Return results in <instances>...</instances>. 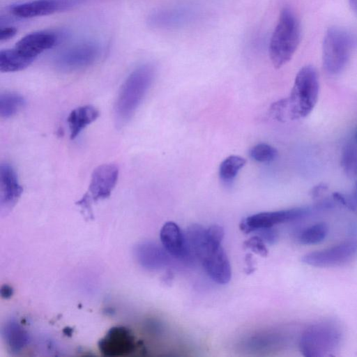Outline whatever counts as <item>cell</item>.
<instances>
[{"label":"cell","mask_w":357,"mask_h":357,"mask_svg":"<svg viewBox=\"0 0 357 357\" xmlns=\"http://www.w3.org/2000/svg\"><path fill=\"white\" fill-rule=\"evenodd\" d=\"M319 93L317 70L312 66H305L297 73L289 97L273 103L271 114L280 121L303 119L314 108Z\"/></svg>","instance_id":"1"},{"label":"cell","mask_w":357,"mask_h":357,"mask_svg":"<svg viewBox=\"0 0 357 357\" xmlns=\"http://www.w3.org/2000/svg\"><path fill=\"white\" fill-rule=\"evenodd\" d=\"M155 73L154 67L146 63L135 68L126 79L115 103L118 124L123 125L132 118L151 86Z\"/></svg>","instance_id":"2"},{"label":"cell","mask_w":357,"mask_h":357,"mask_svg":"<svg viewBox=\"0 0 357 357\" xmlns=\"http://www.w3.org/2000/svg\"><path fill=\"white\" fill-rule=\"evenodd\" d=\"M301 40V26L295 13L284 8L271 37L269 56L275 68L288 63L296 51Z\"/></svg>","instance_id":"3"},{"label":"cell","mask_w":357,"mask_h":357,"mask_svg":"<svg viewBox=\"0 0 357 357\" xmlns=\"http://www.w3.org/2000/svg\"><path fill=\"white\" fill-rule=\"evenodd\" d=\"M342 340L340 327L331 321L312 324L302 333L298 347L306 357H326L336 351Z\"/></svg>","instance_id":"4"},{"label":"cell","mask_w":357,"mask_h":357,"mask_svg":"<svg viewBox=\"0 0 357 357\" xmlns=\"http://www.w3.org/2000/svg\"><path fill=\"white\" fill-rule=\"evenodd\" d=\"M353 40L345 30L331 27L326 31L322 45V63L326 73L330 75L341 73L351 56Z\"/></svg>","instance_id":"5"},{"label":"cell","mask_w":357,"mask_h":357,"mask_svg":"<svg viewBox=\"0 0 357 357\" xmlns=\"http://www.w3.org/2000/svg\"><path fill=\"white\" fill-rule=\"evenodd\" d=\"M101 54L98 43L82 41L61 51L54 58L56 67L64 71H74L93 64Z\"/></svg>","instance_id":"6"},{"label":"cell","mask_w":357,"mask_h":357,"mask_svg":"<svg viewBox=\"0 0 357 357\" xmlns=\"http://www.w3.org/2000/svg\"><path fill=\"white\" fill-rule=\"evenodd\" d=\"M357 255V238L348 239L333 246L305 254L303 263L314 267L339 266Z\"/></svg>","instance_id":"7"},{"label":"cell","mask_w":357,"mask_h":357,"mask_svg":"<svg viewBox=\"0 0 357 357\" xmlns=\"http://www.w3.org/2000/svg\"><path fill=\"white\" fill-rule=\"evenodd\" d=\"M306 208H292L275 211L261 212L249 215L240 222L242 231L248 234L264 228L301 219L310 213Z\"/></svg>","instance_id":"8"},{"label":"cell","mask_w":357,"mask_h":357,"mask_svg":"<svg viewBox=\"0 0 357 357\" xmlns=\"http://www.w3.org/2000/svg\"><path fill=\"white\" fill-rule=\"evenodd\" d=\"M86 0H33L17 3L10 8V12L20 18H32L51 15L75 8Z\"/></svg>","instance_id":"9"},{"label":"cell","mask_w":357,"mask_h":357,"mask_svg":"<svg viewBox=\"0 0 357 357\" xmlns=\"http://www.w3.org/2000/svg\"><path fill=\"white\" fill-rule=\"evenodd\" d=\"M98 349L105 356H127L136 349L135 336L131 331L125 326H114L99 340Z\"/></svg>","instance_id":"10"},{"label":"cell","mask_w":357,"mask_h":357,"mask_svg":"<svg viewBox=\"0 0 357 357\" xmlns=\"http://www.w3.org/2000/svg\"><path fill=\"white\" fill-rule=\"evenodd\" d=\"M199 260L206 273L214 282L225 284L230 281L231 265L222 245H210Z\"/></svg>","instance_id":"11"},{"label":"cell","mask_w":357,"mask_h":357,"mask_svg":"<svg viewBox=\"0 0 357 357\" xmlns=\"http://www.w3.org/2000/svg\"><path fill=\"white\" fill-rule=\"evenodd\" d=\"M63 32L43 30L26 34L15 45V48L23 55L33 60L44 51L51 49L64 38Z\"/></svg>","instance_id":"12"},{"label":"cell","mask_w":357,"mask_h":357,"mask_svg":"<svg viewBox=\"0 0 357 357\" xmlns=\"http://www.w3.org/2000/svg\"><path fill=\"white\" fill-rule=\"evenodd\" d=\"M160 238L163 248L172 257L183 261L192 257L185 234L176 223L165 222L160 229Z\"/></svg>","instance_id":"13"},{"label":"cell","mask_w":357,"mask_h":357,"mask_svg":"<svg viewBox=\"0 0 357 357\" xmlns=\"http://www.w3.org/2000/svg\"><path fill=\"white\" fill-rule=\"evenodd\" d=\"M119 169L114 164L98 166L92 173L88 196L93 200L109 197L116 184Z\"/></svg>","instance_id":"14"},{"label":"cell","mask_w":357,"mask_h":357,"mask_svg":"<svg viewBox=\"0 0 357 357\" xmlns=\"http://www.w3.org/2000/svg\"><path fill=\"white\" fill-rule=\"evenodd\" d=\"M23 191L13 167L3 163L0 167V204L1 209H9L17 202Z\"/></svg>","instance_id":"15"},{"label":"cell","mask_w":357,"mask_h":357,"mask_svg":"<svg viewBox=\"0 0 357 357\" xmlns=\"http://www.w3.org/2000/svg\"><path fill=\"white\" fill-rule=\"evenodd\" d=\"M169 255L164 248L150 242L140 245L137 250V257L141 264L151 270L160 269L168 265Z\"/></svg>","instance_id":"16"},{"label":"cell","mask_w":357,"mask_h":357,"mask_svg":"<svg viewBox=\"0 0 357 357\" xmlns=\"http://www.w3.org/2000/svg\"><path fill=\"white\" fill-rule=\"evenodd\" d=\"M98 116L99 111L92 105H87L74 109L67 119L70 139L76 138L83 129Z\"/></svg>","instance_id":"17"},{"label":"cell","mask_w":357,"mask_h":357,"mask_svg":"<svg viewBox=\"0 0 357 357\" xmlns=\"http://www.w3.org/2000/svg\"><path fill=\"white\" fill-rule=\"evenodd\" d=\"M190 17L188 11L183 9H165L152 13L148 23L155 28H171L182 25Z\"/></svg>","instance_id":"18"},{"label":"cell","mask_w":357,"mask_h":357,"mask_svg":"<svg viewBox=\"0 0 357 357\" xmlns=\"http://www.w3.org/2000/svg\"><path fill=\"white\" fill-rule=\"evenodd\" d=\"M33 61L21 54L15 47L2 50L0 52V71L1 73L20 71L26 68Z\"/></svg>","instance_id":"19"},{"label":"cell","mask_w":357,"mask_h":357,"mask_svg":"<svg viewBox=\"0 0 357 357\" xmlns=\"http://www.w3.org/2000/svg\"><path fill=\"white\" fill-rule=\"evenodd\" d=\"M3 337L10 350L15 352L20 351L28 341V336L24 328L13 321L5 326Z\"/></svg>","instance_id":"20"},{"label":"cell","mask_w":357,"mask_h":357,"mask_svg":"<svg viewBox=\"0 0 357 357\" xmlns=\"http://www.w3.org/2000/svg\"><path fill=\"white\" fill-rule=\"evenodd\" d=\"M24 98L15 92H6L0 95V115L8 119L15 115L25 105Z\"/></svg>","instance_id":"21"},{"label":"cell","mask_w":357,"mask_h":357,"mask_svg":"<svg viewBox=\"0 0 357 357\" xmlns=\"http://www.w3.org/2000/svg\"><path fill=\"white\" fill-rule=\"evenodd\" d=\"M328 233V225L325 222H317L300 231L296 238L303 245H312L324 241Z\"/></svg>","instance_id":"22"},{"label":"cell","mask_w":357,"mask_h":357,"mask_svg":"<svg viewBox=\"0 0 357 357\" xmlns=\"http://www.w3.org/2000/svg\"><path fill=\"white\" fill-rule=\"evenodd\" d=\"M340 165L346 176L354 182L357 181V149L353 144L347 143L343 146Z\"/></svg>","instance_id":"23"},{"label":"cell","mask_w":357,"mask_h":357,"mask_svg":"<svg viewBox=\"0 0 357 357\" xmlns=\"http://www.w3.org/2000/svg\"><path fill=\"white\" fill-rule=\"evenodd\" d=\"M245 162V160L239 155H233L226 158L219 167L220 178L225 182L233 181Z\"/></svg>","instance_id":"24"},{"label":"cell","mask_w":357,"mask_h":357,"mask_svg":"<svg viewBox=\"0 0 357 357\" xmlns=\"http://www.w3.org/2000/svg\"><path fill=\"white\" fill-rule=\"evenodd\" d=\"M277 155V150L273 146L266 143L257 144L250 150L251 158L262 163L272 162L275 159Z\"/></svg>","instance_id":"25"},{"label":"cell","mask_w":357,"mask_h":357,"mask_svg":"<svg viewBox=\"0 0 357 357\" xmlns=\"http://www.w3.org/2000/svg\"><path fill=\"white\" fill-rule=\"evenodd\" d=\"M332 198L337 203L357 214V181L354 182V188L350 195L336 192L332 194Z\"/></svg>","instance_id":"26"},{"label":"cell","mask_w":357,"mask_h":357,"mask_svg":"<svg viewBox=\"0 0 357 357\" xmlns=\"http://www.w3.org/2000/svg\"><path fill=\"white\" fill-rule=\"evenodd\" d=\"M243 245L244 248L262 257H266L268 254V249L265 242L259 236L250 237L244 242Z\"/></svg>","instance_id":"27"},{"label":"cell","mask_w":357,"mask_h":357,"mask_svg":"<svg viewBox=\"0 0 357 357\" xmlns=\"http://www.w3.org/2000/svg\"><path fill=\"white\" fill-rule=\"evenodd\" d=\"M259 232V236L269 244L276 242L278 238L277 231L273 227L264 228L257 230Z\"/></svg>","instance_id":"28"},{"label":"cell","mask_w":357,"mask_h":357,"mask_svg":"<svg viewBox=\"0 0 357 357\" xmlns=\"http://www.w3.org/2000/svg\"><path fill=\"white\" fill-rule=\"evenodd\" d=\"M17 32L15 27L7 26L1 28L0 31V41L5 42L14 37Z\"/></svg>","instance_id":"29"},{"label":"cell","mask_w":357,"mask_h":357,"mask_svg":"<svg viewBox=\"0 0 357 357\" xmlns=\"http://www.w3.org/2000/svg\"><path fill=\"white\" fill-rule=\"evenodd\" d=\"M13 289L7 285H3L1 288V295L4 298H8L13 295Z\"/></svg>","instance_id":"30"},{"label":"cell","mask_w":357,"mask_h":357,"mask_svg":"<svg viewBox=\"0 0 357 357\" xmlns=\"http://www.w3.org/2000/svg\"><path fill=\"white\" fill-rule=\"evenodd\" d=\"M246 264H247V267L248 268V271H247L248 273H250L253 271V264H252V257H251V255H248L247 257H246Z\"/></svg>","instance_id":"31"},{"label":"cell","mask_w":357,"mask_h":357,"mask_svg":"<svg viewBox=\"0 0 357 357\" xmlns=\"http://www.w3.org/2000/svg\"><path fill=\"white\" fill-rule=\"evenodd\" d=\"M349 3L351 8L357 15V0H349Z\"/></svg>","instance_id":"32"},{"label":"cell","mask_w":357,"mask_h":357,"mask_svg":"<svg viewBox=\"0 0 357 357\" xmlns=\"http://www.w3.org/2000/svg\"><path fill=\"white\" fill-rule=\"evenodd\" d=\"M355 139L357 142V130H356V133H355Z\"/></svg>","instance_id":"33"}]
</instances>
